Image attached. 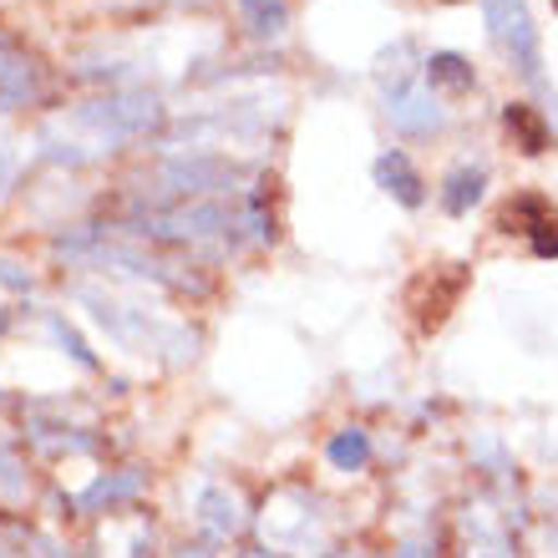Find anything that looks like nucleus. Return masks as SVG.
Wrapping results in <instances>:
<instances>
[{
    "label": "nucleus",
    "mask_w": 558,
    "mask_h": 558,
    "mask_svg": "<svg viewBox=\"0 0 558 558\" xmlns=\"http://www.w3.org/2000/svg\"><path fill=\"white\" fill-rule=\"evenodd\" d=\"M366 457H371V441L366 432H340V437H330V462H336L340 472H361L366 468Z\"/></svg>",
    "instance_id": "nucleus-10"
},
{
    "label": "nucleus",
    "mask_w": 558,
    "mask_h": 558,
    "mask_svg": "<svg viewBox=\"0 0 558 558\" xmlns=\"http://www.w3.org/2000/svg\"><path fill=\"white\" fill-rule=\"evenodd\" d=\"M502 122H508V133H513V147H523L529 158L548 153V143H554L544 112H538V107H529V102H508V107H502Z\"/></svg>",
    "instance_id": "nucleus-5"
},
{
    "label": "nucleus",
    "mask_w": 558,
    "mask_h": 558,
    "mask_svg": "<svg viewBox=\"0 0 558 558\" xmlns=\"http://www.w3.org/2000/svg\"><path fill=\"white\" fill-rule=\"evenodd\" d=\"M554 5H558V0H554Z\"/></svg>",
    "instance_id": "nucleus-13"
},
{
    "label": "nucleus",
    "mask_w": 558,
    "mask_h": 558,
    "mask_svg": "<svg viewBox=\"0 0 558 558\" xmlns=\"http://www.w3.org/2000/svg\"><path fill=\"white\" fill-rule=\"evenodd\" d=\"M87 118L107 122V128H122V133H143L158 122V102L153 97H112V102H92Z\"/></svg>",
    "instance_id": "nucleus-4"
},
{
    "label": "nucleus",
    "mask_w": 558,
    "mask_h": 558,
    "mask_svg": "<svg viewBox=\"0 0 558 558\" xmlns=\"http://www.w3.org/2000/svg\"><path fill=\"white\" fill-rule=\"evenodd\" d=\"M0 97H5V102L36 97V61H31L26 51H15L5 36H0Z\"/></svg>",
    "instance_id": "nucleus-7"
},
{
    "label": "nucleus",
    "mask_w": 558,
    "mask_h": 558,
    "mask_svg": "<svg viewBox=\"0 0 558 558\" xmlns=\"http://www.w3.org/2000/svg\"><path fill=\"white\" fill-rule=\"evenodd\" d=\"M244 15H250L254 36H279L284 31V15H290V0H239Z\"/></svg>",
    "instance_id": "nucleus-11"
},
{
    "label": "nucleus",
    "mask_w": 558,
    "mask_h": 558,
    "mask_svg": "<svg viewBox=\"0 0 558 558\" xmlns=\"http://www.w3.org/2000/svg\"><path fill=\"white\" fill-rule=\"evenodd\" d=\"M533 254H538V259H558V214L548 223H538V234H533Z\"/></svg>",
    "instance_id": "nucleus-12"
},
{
    "label": "nucleus",
    "mask_w": 558,
    "mask_h": 558,
    "mask_svg": "<svg viewBox=\"0 0 558 558\" xmlns=\"http://www.w3.org/2000/svg\"><path fill=\"white\" fill-rule=\"evenodd\" d=\"M426 82L437 92H472L477 87V72H472V61L468 57H457V51H437V57L426 61Z\"/></svg>",
    "instance_id": "nucleus-9"
},
{
    "label": "nucleus",
    "mask_w": 558,
    "mask_h": 558,
    "mask_svg": "<svg viewBox=\"0 0 558 558\" xmlns=\"http://www.w3.org/2000/svg\"><path fill=\"white\" fill-rule=\"evenodd\" d=\"M483 15H487V31H493V41L508 51L523 76H538L544 66V46H538V26H533V15L523 0H483Z\"/></svg>",
    "instance_id": "nucleus-1"
},
{
    "label": "nucleus",
    "mask_w": 558,
    "mask_h": 558,
    "mask_svg": "<svg viewBox=\"0 0 558 558\" xmlns=\"http://www.w3.org/2000/svg\"><path fill=\"white\" fill-rule=\"evenodd\" d=\"M558 208L548 204L544 193H518V198H508V204L498 208V229L502 234H538V223H548Z\"/></svg>",
    "instance_id": "nucleus-6"
},
{
    "label": "nucleus",
    "mask_w": 558,
    "mask_h": 558,
    "mask_svg": "<svg viewBox=\"0 0 558 558\" xmlns=\"http://www.w3.org/2000/svg\"><path fill=\"white\" fill-rule=\"evenodd\" d=\"M386 118L397 122L401 133H432V128H441L437 102H432L426 92H416V87H397V92H391V97H386Z\"/></svg>",
    "instance_id": "nucleus-3"
},
{
    "label": "nucleus",
    "mask_w": 558,
    "mask_h": 558,
    "mask_svg": "<svg viewBox=\"0 0 558 558\" xmlns=\"http://www.w3.org/2000/svg\"><path fill=\"white\" fill-rule=\"evenodd\" d=\"M376 183L407 208L426 204V183H422V173H416L412 162H407V153H381V158H376Z\"/></svg>",
    "instance_id": "nucleus-2"
},
{
    "label": "nucleus",
    "mask_w": 558,
    "mask_h": 558,
    "mask_svg": "<svg viewBox=\"0 0 558 558\" xmlns=\"http://www.w3.org/2000/svg\"><path fill=\"white\" fill-rule=\"evenodd\" d=\"M483 189H487V173L472 168V162H462V168H452L447 183H441V208H447V214H468V208L483 198Z\"/></svg>",
    "instance_id": "nucleus-8"
}]
</instances>
